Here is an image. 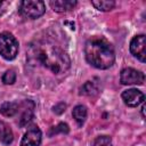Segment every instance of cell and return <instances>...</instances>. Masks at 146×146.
<instances>
[{"label": "cell", "mask_w": 146, "mask_h": 146, "mask_svg": "<svg viewBox=\"0 0 146 146\" xmlns=\"http://www.w3.org/2000/svg\"><path fill=\"white\" fill-rule=\"evenodd\" d=\"M26 55L27 63L32 67L47 70L54 75L65 74L71 66L66 50L48 38L30 43Z\"/></svg>", "instance_id": "6da1fadb"}, {"label": "cell", "mask_w": 146, "mask_h": 146, "mask_svg": "<svg viewBox=\"0 0 146 146\" xmlns=\"http://www.w3.org/2000/svg\"><path fill=\"white\" fill-rule=\"evenodd\" d=\"M84 56L87 62L96 68H110L115 60L113 46L102 36L90 38L84 44Z\"/></svg>", "instance_id": "7a4b0ae2"}, {"label": "cell", "mask_w": 146, "mask_h": 146, "mask_svg": "<svg viewBox=\"0 0 146 146\" xmlns=\"http://www.w3.org/2000/svg\"><path fill=\"white\" fill-rule=\"evenodd\" d=\"M18 54V41L9 32L0 33V55L7 59L13 60Z\"/></svg>", "instance_id": "3957f363"}, {"label": "cell", "mask_w": 146, "mask_h": 146, "mask_svg": "<svg viewBox=\"0 0 146 146\" xmlns=\"http://www.w3.org/2000/svg\"><path fill=\"white\" fill-rule=\"evenodd\" d=\"M46 11V5L39 0H24L19 3V14L23 17L35 19L41 17Z\"/></svg>", "instance_id": "277c9868"}, {"label": "cell", "mask_w": 146, "mask_h": 146, "mask_svg": "<svg viewBox=\"0 0 146 146\" xmlns=\"http://www.w3.org/2000/svg\"><path fill=\"white\" fill-rule=\"evenodd\" d=\"M120 82L125 86H129V84L141 86L145 82V75L140 71H137L131 67H125L120 73Z\"/></svg>", "instance_id": "5b68a950"}, {"label": "cell", "mask_w": 146, "mask_h": 146, "mask_svg": "<svg viewBox=\"0 0 146 146\" xmlns=\"http://www.w3.org/2000/svg\"><path fill=\"white\" fill-rule=\"evenodd\" d=\"M146 38L144 34H139L132 38L130 42V52L139 59L141 63L146 60Z\"/></svg>", "instance_id": "8992f818"}, {"label": "cell", "mask_w": 146, "mask_h": 146, "mask_svg": "<svg viewBox=\"0 0 146 146\" xmlns=\"http://www.w3.org/2000/svg\"><path fill=\"white\" fill-rule=\"evenodd\" d=\"M121 97H122L123 103L129 107H136V106L143 104L145 100V95L140 90L135 89V88L124 90L122 92Z\"/></svg>", "instance_id": "52a82bcc"}, {"label": "cell", "mask_w": 146, "mask_h": 146, "mask_svg": "<svg viewBox=\"0 0 146 146\" xmlns=\"http://www.w3.org/2000/svg\"><path fill=\"white\" fill-rule=\"evenodd\" d=\"M41 139H42V133L39 127L31 125L27 129V131L24 133L21 141V146H40Z\"/></svg>", "instance_id": "ba28073f"}, {"label": "cell", "mask_w": 146, "mask_h": 146, "mask_svg": "<svg viewBox=\"0 0 146 146\" xmlns=\"http://www.w3.org/2000/svg\"><path fill=\"white\" fill-rule=\"evenodd\" d=\"M34 103L31 99H24L22 100V107H21V116L18 119V124L19 127L27 125L32 117H33V111H34Z\"/></svg>", "instance_id": "9c48e42d"}, {"label": "cell", "mask_w": 146, "mask_h": 146, "mask_svg": "<svg viewBox=\"0 0 146 146\" xmlns=\"http://www.w3.org/2000/svg\"><path fill=\"white\" fill-rule=\"evenodd\" d=\"M76 1L75 0H51L49 1V5L51 7V9L57 13H65L71 9H73L76 6Z\"/></svg>", "instance_id": "30bf717a"}, {"label": "cell", "mask_w": 146, "mask_h": 146, "mask_svg": "<svg viewBox=\"0 0 146 146\" xmlns=\"http://www.w3.org/2000/svg\"><path fill=\"white\" fill-rule=\"evenodd\" d=\"M22 102H6L0 106V113L3 116L11 117L21 112Z\"/></svg>", "instance_id": "8fae6325"}, {"label": "cell", "mask_w": 146, "mask_h": 146, "mask_svg": "<svg viewBox=\"0 0 146 146\" xmlns=\"http://www.w3.org/2000/svg\"><path fill=\"white\" fill-rule=\"evenodd\" d=\"M14 140V133L10 125L3 121H0V141L5 145L11 144Z\"/></svg>", "instance_id": "7c38bea8"}, {"label": "cell", "mask_w": 146, "mask_h": 146, "mask_svg": "<svg viewBox=\"0 0 146 146\" xmlns=\"http://www.w3.org/2000/svg\"><path fill=\"white\" fill-rule=\"evenodd\" d=\"M87 107L83 106V105H76L73 111H72V115H73V119L75 120V122L78 123V125H82L87 119Z\"/></svg>", "instance_id": "4fadbf2b"}, {"label": "cell", "mask_w": 146, "mask_h": 146, "mask_svg": "<svg viewBox=\"0 0 146 146\" xmlns=\"http://www.w3.org/2000/svg\"><path fill=\"white\" fill-rule=\"evenodd\" d=\"M99 92L98 83L95 81H87L81 88H80V95L84 96H95Z\"/></svg>", "instance_id": "5bb4252c"}, {"label": "cell", "mask_w": 146, "mask_h": 146, "mask_svg": "<svg viewBox=\"0 0 146 146\" xmlns=\"http://www.w3.org/2000/svg\"><path fill=\"white\" fill-rule=\"evenodd\" d=\"M91 5L102 11H110L115 7V1H108V0H92Z\"/></svg>", "instance_id": "9a60e30c"}, {"label": "cell", "mask_w": 146, "mask_h": 146, "mask_svg": "<svg viewBox=\"0 0 146 146\" xmlns=\"http://www.w3.org/2000/svg\"><path fill=\"white\" fill-rule=\"evenodd\" d=\"M68 125L64 122H60L58 123L56 127H52L49 131V136H52V135H56V133H68Z\"/></svg>", "instance_id": "2e32d148"}, {"label": "cell", "mask_w": 146, "mask_h": 146, "mask_svg": "<svg viewBox=\"0 0 146 146\" xmlns=\"http://www.w3.org/2000/svg\"><path fill=\"white\" fill-rule=\"evenodd\" d=\"M1 79H2V82L5 84H13L16 81V73L13 70H8L3 73Z\"/></svg>", "instance_id": "e0dca14e"}, {"label": "cell", "mask_w": 146, "mask_h": 146, "mask_svg": "<svg viewBox=\"0 0 146 146\" xmlns=\"http://www.w3.org/2000/svg\"><path fill=\"white\" fill-rule=\"evenodd\" d=\"M94 146H112V139L108 136H99L95 139Z\"/></svg>", "instance_id": "ac0fdd59"}, {"label": "cell", "mask_w": 146, "mask_h": 146, "mask_svg": "<svg viewBox=\"0 0 146 146\" xmlns=\"http://www.w3.org/2000/svg\"><path fill=\"white\" fill-rule=\"evenodd\" d=\"M65 108H66V105H65L64 103H59V104H57L56 106H54V112H55L56 114H62V113L65 111Z\"/></svg>", "instance_id": "d6986e66"}, {"label": "cell", "mask_w": 146, "mask_h": 146, "mask_svg": "<svg viewBox=\"0 0 146 146\" xmlns=\"http://www.w3.org/2000/svg\"><path fill=\"white\" fill-rule=\"evenodd\" d=\"M144 110H145V105L143 104V106H141V115H143V117H145V114H144Z\"/></svg>", "instance_id": "ffe728a7"}, {"label": "cell", "mask_w": 146, "mask_h": 146, "mask_svg": "<svg viewBox=\"0 0 146 146\" xmlns=\"http://www.w3.org/2000/svg\"><path fill=\"white\" fill-rule=\"evenodd\" d=\"M1 5H2V1H0V6H1Z\"/></svg>", "instance_id": "44dd1931"}]
</instances>
